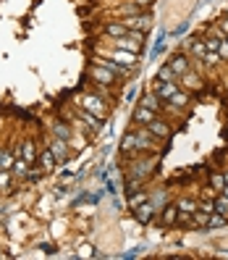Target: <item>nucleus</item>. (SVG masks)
Masks as SVG:
<instances>
[{"mask_svg":"<svg viewBox=\"0 0 228 260\" xmlns=\"http://www.w3.org/2000/svg\"><path fill=\"white\" fill-rule=\"evenodd\" d=\"M50 150H53V155L58 158V166H63V163L68 160V142H66V139L55 137L53 142H50Z\"/></svg>","mask_w":228,"mask_h":260,"instance_id":"obj_1","label":"nucleus"},{"mask_svg":"<svg viewBox=\"0 0 228 260\" xmlns=\"http://www.w3.org/2000/svg\"><path fill=\"white\" fill-rule=\"evenodd\" d=\"M40 168L45 173H50V171H55V168H58V158L53 155V150H45L40 155Z\"/></svg>","mask_w":228,"mask_h":260,"instance_id":"obj_2","label":"nucleus"},{"mask_svg":"<svg viewBox=\"0 0 228 260\" xmlns=\"http://www.w3.org/2000/svg\"><path fill=\"white\" fill-rule=\"evenodd\" d=\"M29 160L27 158H21V155L16 153V160H14V168H11V171H14V176H18V179H27V173H29Z\"/></svg>","mask_w":228,"mask_h":260,"instance_id":"obj_3","label":"nucleus"},{"mask_svg":"<svg viewBox=\"0 0 228 260\" xmlns=\"http://www.w3.org/2000/svg\"><path fill=\"white\" fill-rule=\"evenodd\" d=\"M18 155H21V158H27L29 163H34V160H37V147H34V142H24L21 150H18Z\"/></svg>","mask_w":228,"mask_h":260,"instance_id":"obj_4","label":"nucleus"},{"mask_svg":"<svg viewBox=\"0 0 228 260\" xmlns=\"http://www.w3.org/2000/svg\"><path fill=\"white\" fill-rule=\"evenodd\" d=\"M53 132H55V137L66 139L68 145H71V129L66 126V123H55V126H53Z\"/></svg>","mask_w":228,"mask_h":260,"instance_id":"obj_5","label":"nucleus"},{"mask_svg":"<svg viewBox=\"0 0 228 260\" xmlns=\"http://www.w3.org/2000/svg\"><path fill=\"white\" fill-rule=\"evenodd\" d=\"M14 160H16V153L3 150V163H0V171H11V168H14Z\"/></svg>","mask_w":228,"mask_h":260,"instance_id":"obj_6","label":"nucleus"},{"mask_svg":"<svg viewBox=\"0 0 228 260\" xmlns=\"http://www.w3.org/2000/svg\"><path fill=\"white\" fill-rule=\"evenodd\" d=\"M42 168H29V173H27V181H40L42 179Z\"/></svg>","mask_w":228,"mask_h":260,"instance_id":"obj_7","label":"nucleus"},{"mask_svg":"<svg viewBox=\"0 0 228 260\" xmlns=\"http://www.w3.org/2000/svg\"><path fill=\"white\" fill-rule=\"evenodd\" d=\"M11 173H14V171H0V187H8L11 184Z\"/></svg>","mask_w":228,"mask_h":260,"instance_id":"obj_8","label":"nucleus"},{"mask_svg":"<svg viewBox=\"0 0 228 260\" xmlns=\"http://www.w3.org/2000/svg\"><path fill=\"white\" fill-rule=\"evenodd\" d=\"M79 255H92V247H87V244H84L81 250H79Z\"/></svg>","mask_w":228,"mask_h":260,"instance_id":"obj_9","label":"nucleus"},{"mask_svg":"<svg viewBox=\"0 0 228 260\" xmlns=\"http://www.w3.org/2000/svg\"><path fill=\"white\" fill-rule=\"evenodd\" d=\"M40 250H42V252H53V244L45 242V244H40Z\"/></svg>","mask_w":228,"mask_h":260,"instance_id":"obj_10","label":"nucleus"},{"mask_svg":"<svg viewBox=\"0 0 228 260\" xmlns=\"http://www.w3.org/2000/svg\"><path fill=\"white\" fill-rule=\"evenodd\" d=\"M0 163H3V150H0Z\"/></svg>","mask_w":228,"mask_h":260,"instance_id":"obj_11","label":"nucleus"}]
</instances>
